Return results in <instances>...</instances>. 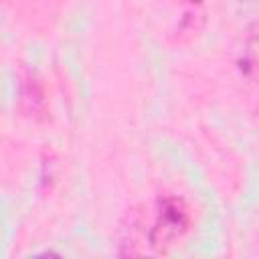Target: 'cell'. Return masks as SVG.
<instances>
[{
	"instance_id": "6da1fadb",
	"label": "cell",
	"mask_w": 259,
	"mask_h": 259,
	"mask_svg": "<svg viewBox=\"0 0 259 259\" xmlns=\"http://www.w3.org/2000/svg\"><path fill=\"white\" fill-rule=\"evenodd\" d=\"M188 225L190 214L184 202L176 196H166L158 202V212L148 231V241L156 251H164L182 239V235L188 231Z\"/></svg>"
}]
</instances>
